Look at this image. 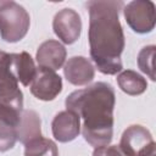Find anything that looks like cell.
I'll use <instances>...</instances> for the list:
<instances>
[{
  "label": "cell",
  "instance_id": "1",
  "mask_svg": "<svg viewBox=\"0 0 156 156\" xmlns=\"http://www.w3.org/2000/svg\"><path fill=\"white\" fill-rule=\"evenodd\" d=\"M90 57L104 74H117L123 65L121 55L124 49V33L119 22V12L124 2L121 0L88 1Z\"/></svg>",
  "mask_w": 156,
  "mask_h": 156
},
{
  "label": "cell",
  "instance_id": "2",
  "mask_svg": "<svg viewBox=\"0 0 156 156\" xmlns=\"http://www.w3.org/2000/svg\"><path fill=\"white\" fill-rule=\"evenodd\" d=\"M115 102L112 85L98 82L71 93L65 105L83 119L82 133L85 141L94 147H100L108 145L112 140Z\"/></svg>",
  "mask_w": 156,
  "mask_h": 156
},
{
  "label": "cell",
  "instance_id": "3",
  "mask_svg": "<svg viewBox=\"0 0 156 156\" xmlns=\"http://www.w3.org/2000/svg\"><path fill=\"white\" fill-rule=\"evenodd\" d=\"M9 65L10 54L0 50V121L16 128L23 112V94Z\"/></svg>",
  "mask_w": 156,
  "mask_h": 156
},
{
  "label": "cell",
  "instance_id": "4",
  "mask_svg": "<svg viewBox=\"0 0 156 156\" xmlns=\"http://www.w3.org/2000/svg\"><path fill=\"white\" fill-rule=\"evenodd\" d=\"M30 17L27 10L15 1H4L0 5V37L7 43L23 39L29 29Z\"/></svg>",
  "mask_w": 156,
  "mask_h": 156
},
{
  "label": "cell",
  "instance_id": "5",
  "mask_svg": "<svg viewBox=\"0 0 156 156\" xmlns=\"http://www.w3.org/2000/svg\"><path fill=\"white\" fill-rule=\"evenodd\" d=\"M118 146L127 156H147L156 151L150 130L140 124L129 126L123 132Z\"/></svg>",
  "mask_w": 156,
  "mask_h": 156
},
{
  "label": "cell",
  "instance_id": "6",
  "mask_svg": "<svg viewBox=\"0 0 156 156\" xmlns=\"http://www.w3.org/2000/svg\"><path fill=\"white\" fill-rule=\"evenodd\" d=\"M128 26L139 34H146L155 28V4L150 0H134L123 6Z\"/></svg>",
  "mask_w": 156,
  "mask_h": 156
},
{
  "label": "cell",
  "instance_id": "7",
  "mask_svg": "<svg viewBox=\"0 0 156 156\" xmlns=\"http://www.w3.org/2000/svg\"><path fill=\"white\" fill-rule=\"evenodd\" d=\"M30 93L39 100L51 101L62 90V79L52 69L38 67L34 79L32 80Z\"/></svg>",
  "mask_w": 156,
  "mask_h": 156
},
{
  "label": "cell",
  "instance_id": "8",
  "mask_svg": "<svg viewBox=\"0 0 156 156\" xmlns=\"http://www.w3.org/2000/svg\"><path fill=\"white\" fill-rule=\"evenodd\" d=\"M52 29L61 41L65 44H73L80 37V16L73 9H62L54 17Z\"/></svg>",
  "mask_w": 156,
  "mask_h": 156
},
{
  "label": "cell",
  "instance_id": "9",
  "mask_svg": "<svg viewBox=\"0 0 156 156\" xmlns=\"http://www.w3.org/2000/svg\"><path fill=\"white\" fill-rule=\"evenodd\" d=\"M51 129L54 138L60 143L72 141L80 133V118L73 111H61L54 117Z\"/></svg>",
  "mask_w": 156,
  "mask_h": 156
},
{
  "label": "cell",
  "instance_id": "10",
  "mask_svg": "<svg viewBox=\"0 0 156 156\" xmlns=\"http://www.w3.org/2000/svg\"><path fill=\"white\" fill-rule=\"evenodd\" d=\"M66 79L73 85H85L95 77L93 63L84 56H73L68 58L63 67Z\"/></svg>",
  "mask_w": 156,
  "mask_h": 156
},
{
  "label": "cell",
  "instance_id": "11",
  "mask_svg": "<svg viewBox=\"0 0 156 156\" xmlns=\"http://www.w3.org/2000/svg\"><path fill=\"white\" fill-rule=\"evenodd\" d=\"M66 55L67 51L60 41L49 39L39 45L35 58L39 67L56 71L61 68L62 65L65 63Z\"/></svg>",
  "mask_w": 156,
  "mask_h": 156
},
{
  "label": "cell",
  "instance_id": "12",
  "mask_svg": "<svg viewBox=\"0 0 156 156\" xmlns=\"http://www.w3.org/2000/svg\"><path fill=\"white\" fill-rule=\"evenodd\" d=\"M10 71L12 76L24 87L30 85L32 80L35 77L37 67L32 56L22 51L20 54H10Z\"/></svg>",
  "mask_w": 156,
  "mask_h": 156
},
{
  "label": "cell",
  "instance_id": "13",
  "mask_svg": "<svg viewBox=\"0 0 156 156\" xmlns=\"http://www.w3.org/2000/svg\"><path fill=\"white\" fill-rule=\"evenodd\" d=\"M41 119L34 110H24L21 121L16 127L17 140L22 144H28L35 139L41 138Z\"/></svg>",
  "mask_w": 156,
  "mask_h": 156
},
{
  "label": "cell",
  "instance_id": "14",
  "mask_svg": "<svg viewBox=\"0 0 156 156\" xmlns=\"http://www.w3.org/2000/svg\"><path fill=\"white\" fill-rule=\"evenodd\" d=\"M117 83L122 91H124L128 95L135 96L143 94L147 89V82L146 79L132 69L122 71L117 76Z\"/></svg>",
  "mask_w": 156,
  "mask_h": 156
},
{
  "label": "cell",
  "instance_id": "15",
  "mask_svg": "<svg viewBox=\"0 0 156 156\" xmlns=\"http://www.w3.org/2000/svg\"><path fill=\"white\" fill-rule=\"evenodd\" d=\"M24 156H58L56 144L51 139L39 138L24 145Z\"/></svg>",
  "mask_w": 156,
  "mask_h": 156
},
{
  "label": "cell",
  "instance_id": "16",
  "mask_svg": "<svg viewBox=\"0 0 156 156\" xmlns=\"http://www.w3.org/2000/svg\"><path fill=\"white\" fill-rule=\"evenodd\" d=\"M155 54H156V46L155 45H147L144 46L139 54H138V67L141 72H144L149 78L154 82L156 79L155 77Z\"/></svg>",
  "mask_w": 156,
  "mask_h": 156
},
{
  "label": "cell",
  "instance_id": "17",
  "mask_svg": "<svg viewBox=\"0 0 156 156\" xmlns=\"http://www.w3.org/2000/svg\"><path fill=\"white\" fill-rule=\"evenodd\" d=\"M16 141H17L16 128L0 121V152L12 149Z\"/></svg>",
  "mask_w": 156,
  "mask_h": 156
},
{
  "label": "cell",
  "instance_id": "18",
  "mask_svg": "<svg viewBox=\"0 0 156 156\" xmlns=\"http://www.w3.org/2000/svg\"><path fill=\"white\" fill-rule=\"evenodd\" d=\"M93 156H127L119 146L117 145H111V146H100L95 147Z\"/></svg>",
  "mask_w": 156,
  "mask_h": 156
},
{
  "label": "cell",
  "instance_id": "19",
  "mask_svg": "<svg viewBox=\"0 0 156 156\" xmlns=\"http://www.w3.org/2000/svg\"><path fill=\"white\" fill-rule=\"evenodd\" d=\"M147 156H156V151H155V152H152V154H150V155H147Z\"/></svg>",
  "mask_w": 156,
  "mask_h": 156
}]
</instances>
